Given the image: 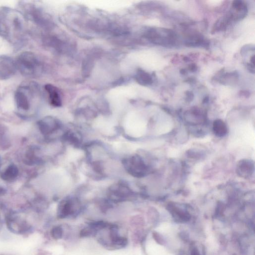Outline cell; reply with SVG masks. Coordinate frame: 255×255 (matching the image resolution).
<instances>
[{"instance_id": "obj_6", "label": "cell", "mask_w": 255, "mask_h": 255, "mask_svg": "<svg viewBox=\"0 0 255 255\" xmlns=\"http://www.w3.org/2000/svg\"><path fill=\"white\" fill-rule=\"evenodd\" d=\"M125 166L129 173L135 177H143L148 172V167L141 157L134 155L125 161Z\"/></svg>"}, {"instance_id": "obj_18", "label": "cell", "mask_w": 255, "mask_h": 255, "mask_svg": "<svg viewBox=\"0 0 255 255\" xmlns=\"http://www.w3.org/2000/svg\"><path fill=\"white\" fill-rule=\"evenodd\" d=\"M51 234L55 239H59L61 237V229L59 227H55L52 229Z\"/></svg>"}, {"instance_id": "obj_3", "label": "cell", "mask_w": 255, "mask_h": 255, "mask_svg": "<svg viewBox=\"0 0 255 255\" xmlns=\"http://www.w3.org/2000/svg\"><path fill=\"white\" fill-rule=\"evenodd\" d=\"M39 94L38 85L32 82L19 86L14 94V100L17 109L27 111L31 106V101Z\"/></svg>"}, {"instance_id": "obj_9", "label": "cell", "mask_w": 255, "mask_h": 255, "mask_svg": "<svg viewBox=\"0 0 255 255\" xmlns=\"http://www.w3.org/2000/svg\"><path fill=\"white\" fill-rule=\"evenodd\" d=\"M167 210L177 222L185 223L191 218V215L186 206L183 204L171 203L167 205Z\"/></svg>"}, {"instance_id": "obj_5", "label": "cell", "mask_w": 255, "mask_h": 255, "mask_svg": "<svg viewBox=\"0 0 255 255\" xmlns=\"http://www.w3.org/2000/svg\"><path fill=\"white\" fill-rule=\"evenodd\" d=\"M7 227L13 233L24 234L32 230L30 223L22 216L15 213L9 214L6 219Z\"/></svg>"}, {"instance_id": "obj_20", "label": "cell", "mask_w": 255, "mask_h": 255, "mask_svg": "<svg viewBox=\"0 0 255 255\" xmlns=\"http://www.w3.org/2000/svg\"><path fill=\"white\" fill-rule=\"evenodd\" d=\"M2 225V220L1 215L0 214V230H1Z\"/></svg>"}, {"instance_id": "obj_16", "label": "cell", "mask_w": 255, "mask_h": 255, "mask_svg": "<svg viewBox=\"0 0 255 255\" xmlns=\"http://www.w3.org/2000/svg\"><path fill=\"white\" fill-rule=\"evenodd\" d=\"M137 82L142 85H148L152 83L151 76L147 72L142 70H138L135 75Z\"/></svg>"}, {"instance_id": "obj_4", "label": "cell", "mask_w": 255, "mask_h": 255, "mask_svg": "<svg viewBox=\"0 0 255 255\" xmlns=\"http://www.w3.org/2000/svg\"><path fill=\"white\" fill-rule=\"evenodd\" d=\"M19 6L25 19L32 21L42 27L49 26L50 21L46 15L35 3L31 1H21L19 2Z\"/></svg>"}, {"instance_id": "obj_14", "label": "cell", "mask_w": 255, "mask_h": 255, "mask_svg": "<svg viewBox=\"0 0 255 255\" xmlns=\"http://www.w3.org/2000/svg\"><path fill=\"white\" fill-rule=\"evenodd\" d=\"M212 129L214 134L219 137L225 136L228 132L227 125L221 119H217L213 122Z\"/></svg>"}, {"instance_id": "obj_7", "label": "cell", "mask_w": 255, "mask_h": 255, "mask_svg": "<svg viewBox=\"0 0 255 255\" xmlns=\"http://www.w3.org/2000/svg\"><path fill=\"white\" fill-rule=\"evenodd\" d=\"M15 60L7 55H0V80L12 77L17 70Z\"/></svg>"}, {"instance_id": "obj_1", "label": "cell", "mask_w": 255, "mask_h": 255, "mask_svg": "<svg viewBox=\"0 0 255 255\" xmlns=\"http://www.w3.org/2000/svg\"><path fill=\"white\" fill-rule=\"evenodd\" d=\"M25 18L17 10L3 7L0 8V36L13 45L22 43L26 29Z\"/></svg>"}, {"instance_id": "obj_17", "label": "cell", "mask_w": 255, "mask_h": 255, "mask_svg": "<svg viewBox=\"0 0 255 255\" xmlns=\"http://www.w3.org/2000/svg\"><path fill=\"white\" fill-rule=\"evenodd\" d=\"M190 255H205L204 248L199 244H192L190 248Z\"/></svg>"}, {"instance_id": "obj_2", "label": "cell", "mask_w": 255, "mask_h": 255, "mask_svg": "<svg viewBox=\"0 0 255 255\" xmlns=\"http://www.w3.org/2000/svg\"><path fill=\"white\" fill-rule=\"evenodd\" d=\"M17 69L24 76L34 78L39 76L42 71V64L38 57L31 51L20 53L15 59Z\"/></svg>"}, {"instance_id": "obj_11", "label": "cell", "mask_w": 255, "mask_h": 255, "mask_svg": "<svg viewBox=\"0 0 255 255\" xmlns=\"http://www.w3.org/2000/svg\"><path fill=\"white\" fill-rule=\"evenodd\" d=\"M40 131L43 134H49L57 128L58 125L55 119L52 118H45L38 123Z\"/></svg>"}, {"instance_id": "obj_8", "label": "cell", "mask_w": 255, "mask_h": 255, "mask_svg": "<svg viewBox=\"0 0 255 255\" xmlns=\"http://www.w3.org/2000/svg\"><path fill=\"white\" fill-rule=\"evenodd\" d=\"M161 31L156 29L150 30L148 37L153 42L163 46H168L174 44L175 35L172 31L167 29H161Z\"/></svg>"}, {"instance_id": "obj_13", "label": "cell", "mask_w": 255, "mask_h": 255, "mask_svg": "<svg viewBox=\"0 0 255 255\" xmlns=\"http://www.w3.org/2000/svg\"><path fill=\"white\" fill-rule=\"evenodd\" d=\"M185 119L190 124L199 125L203 122L204 117L200 109L194 108L187 113Z\"/></svg>"}, {"instance_id": "obj_19", "label": "cell", "mask_w": 255, "mask_h": 255, "mask_svg": "<svg viewBox=\"0 0 255 255\" xmlns=\"http://www.w3.org/2000/svg\"><path fill=\"white\" fill-rule=\"evenodd\" d=\"M189 68H190V70L193 72L196 71L197 69V67L196 65L195 64L190 65V66H189Z\"/></svg>"}, {"instance_id": "obj_12", "label": "cell", "mask_w": 255, "mask_h": 255, "mask_svg": "<svg viewBox=\"0 0 255 255\" xmlns=\"http://www.w3.org/2000/svg\"><path fill=\"white\" fill-rule=\"evenodd\" d=\"M45 89L48 94L50 104L55 107H60L61 100L58 89L53 85L47 84L45 86Z\"/></svg>"}, {"instance_id": "obj_10", "label": "cell", "mask_w": 255, "mask_h": 255, "mask_svg": "<svg viewBox=\"0 0 255 255\" xmlns=\"http://www.w3.org/2000/svg\"><path fill=\"white\" fill-rule=\"evenodd\" d=\"M254 161L249 159H242L239 161L236 167L237 174L241 177L250 178L254 173Z\"/></svg>"}, {"instance_id": "obj_15", "label": "cell", "mask_w": 255, "mask_h": 255, "mask_svg": "<svg viewBox=\"0 0 255 255\" xmlns=\"http://www.w3.org/2000/svg\"><path fill=\"white\" fill-rule=\"evenodd\" d=\"M18 174V169L13 164H10L5 170L0 174L1 178L7 181L14 179Z\"/></svg>"}]
</instances>
